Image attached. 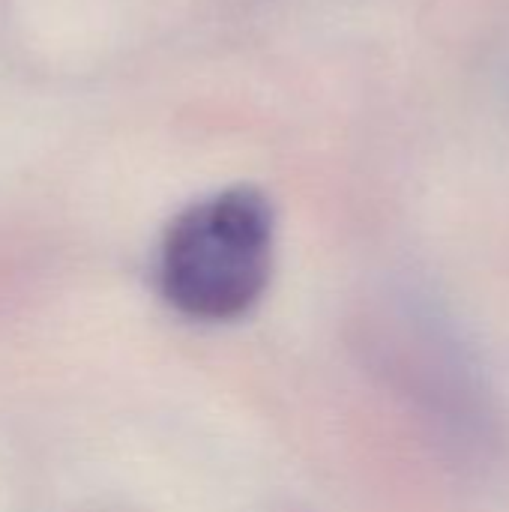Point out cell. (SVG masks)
Segmentation results:
<instances>
[{
  "mask_svg": "<svg viewBox=\"0 0 509 512\" xmlns=\"http://www.w3.org/2000/svg\"><path fill=\"white\" fill-rule=\"evenodd\" d=\"M276 216L255 186H231L189 204L162 234L156 288L183 318L225 324L249 315L273 273Z\"/></svg>",
  "mask_w": 509,
  "mask_h": 512,
  "instance_id": "1",
  "label": "cell"
}]
</instances>
